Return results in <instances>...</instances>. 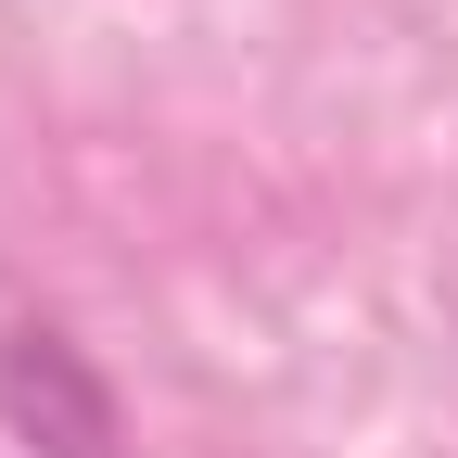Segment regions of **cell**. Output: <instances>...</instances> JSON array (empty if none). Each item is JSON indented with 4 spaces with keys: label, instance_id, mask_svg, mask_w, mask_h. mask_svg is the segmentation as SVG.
Returning <instances> with one entry per match:
<instances>
[{
    "label": "cell",
    "instance_id": "6da1fadb",
    "mask_svg": "<svg viewBox=\"0 0 458 458\" xmlns=\"http://www.w3.org/2000/svg\"><path fill=\"white\" fill-rule=\"evenodd\" d=\"M0 420H13V445H38V458H128L114 382H102L51 318L0 331Z\"/></svg>",
    "mask_w": 458,
    "mask_h": 458
}]
</instances>
